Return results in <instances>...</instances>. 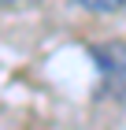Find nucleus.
Segmentation results:
<instances>
[{
    "mask_svg": "<svg viewBox=\"0 0 126 130\" xmlns=\"http://www.w3.org/2000/svg\"><path fill=\"white\" fill-rule=\"evenodd\" d=\"M74 4L85 8V11H93V15H115V11L126 8V0H74Z\"/></svg>",
    "mask_w": 126,
    "mask_h": 130,
    "instance_id": "f03ea898",
    "label": "nucleus"
},
{
    "mask_svg": "<svg viewBox=\"0 0 126 130\" xmlns=\"http://www.w3.org/2000/svg\"><path fill=\"white\" fill-rule=\"evenodd\" d=\"M4 8H30V4H41V0H0Z\"/></svg>",
    "mask_w": 126,
    "mask_h": 130,
    "instance_id": "7ed1b4c3",
    "label": "nucleus"
},
{
    "mask_svg": "<svg viewBox=\"0 0 126 130\" xmlns=\"http://www.w3.org/2000/svg\"><path fill=\"white\" fill-rule=\"evenodd\" d=\"M93 60H97L104 93L115 97V100H126V41H104V45H93Z\"/></svg>",
    "mask_w": 126,
    "mask_h": 130,
    "instance_id": "f257e3e1",
    "label": "nucleus"
}]
</instances>
